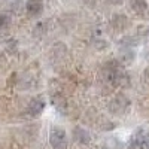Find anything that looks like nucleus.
Listing matches in <instances>:
<instances>
[{
  "label": "nucleus",
  "instance_id": "1",
  "mask_svg": "<svg viewBox=\"0 0 149 149\" xmlns=\"http://www.w3.org/2000/svg\"><path fill=\"white\" fill-rule=\"evenodd\" d=\"M49 143L52 149H67V134L63 128L52 127L49 131Z\"/></svg>",
  "mask_w": 149,
  "mask_h": 149
},
{
  "label": "nucleus",
  "instance_id": "2",
  "mask_svg": "<svg viewBox=\"0 0 149 149\" xmlns=\"http://www.w3.org/2000/svg\"><path fill=\"white\" fill-rule=\"evenodd\" d=\"M127 109H128V98L122 97V95L115 97L113 100H112V103H110V110L115 112V113H118V115H124Z\"/></svg>",
  "mask_w": 149,
  "mask_h": 149
},
{
  "label": "nucleus",
  "instance_id": "3",
  "mask_svg": "<svg viewBox=\"0 0 149 149\" xmlns=\"http://www.w3.org/2000/svg\"><path fill=\"white\" fill-rule=\"evenodd\" d=\"M43 107H45V102L42 98H34V100H31V103L29 104V113L33 115V116H37V115L42 113Z\"/></svg>",
  "mask_w": 149,
  "mask_h": 149
},
{
  "label": "nucleus",
  "instance_id": "4",
  "mask_svg": "<svg viewBox=\"0 0 149 149\" xmlns=\"http://www.w3.org/2000/svg\"><path fill=\"white\" fill-rule=\"evenodd\" d=\"M26 9H27V14L30 17H36L42 12L43 6H42L40 0H30V2L27 3V6H26Z\"/></svg>",
  "mask_w": 149,
  "mask_h": 149
},
{
  "label": "nucleus",
  "instance_id": "5",
  "mask_svg": "<svg viewBox=\"0 0 149 149\" xmlns=\"http://www.w3.org/2000/svg\"><path fill=\"white\" fill-rule=\"evenodd\" d=\"M130 6L136 14H145L148 10V3L146 0H130Z\"/></svg>",
  "mask_w": 149,
  "mask_h": 149
},
{
  "label": "nucleus",
  "instance_id": "6",
  "mask_svg": "<svg viewBox=\"0 0 149 149\" xmlns=\"http://www.w3.org/2000/svg\"><path fill=\"white\" fill-rule=\"evenodd\" d=\"M143 130H139L133 134V137L130 140V145H128V149H140V143H142V137H143Z\"/></svg>",
  "mask_w": 149,
  "mask_h": 149
},
{
  "label": "nucleus",
  "instance_id": "7",
  "mask_svg": "<svg viewBox=\"0 0 149 149\" xmlns=\"http://www.w3.org/2000/svg\"><path fill=\"white\" fill-rule=\"evenodd\" d=\"M140 149H149V134H143L142 137V143H140Z\"/></svg>",
  "mask_w": 149,
  "mask_h": 149
},
{
  "label": "nucleus",
  "instance_id": "8",
  "mask_svg": "<svg viewBox=\"0 0 149 149\" xmlns=\"http://www.w3.org/2000/svg\"><path fill=\"white\" fill-rule=\"evenodd\" d=\"M8 22H9V18H8L6 15H0V29L5 27Z\"/></svg>",
  "mask_w": 149,
  "mask_h": 149
},
{
  "label": "nucleus",
  "instance_id": "9",
  "mask_svg": "<svg viewBox=\"0 0 149 149\" xmlns=\"http://www.w3.org/2000/svg\"><path fill=\"white\" fill-rule=\"evenodd\" d=\"M109 3H112V5H118V3H121L122 0H107Z\"/></svg>",
  "mask_w": 149,
  "mask_h": 149
},
{
  "label": "nucleus",
  "instance_id": "10",
  "mask_svg": "<svg viewBox=\"0 0 149 149\" xmlns=\"http://www.w3.org/2000/svg\"><path fill=\"white\" fill-rule=\"evenodd\" d=\"M148 73H149V70H148Z\"/></svg>",
  "mask_w": 149,
  "mask_h": 149
}]
</instances>
